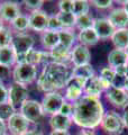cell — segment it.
<instances>
[{"label":"cell","instance_id":"cell-16","mask_svg":"<svg viewBox=\"0 0 128 135\" xmlns=\"http://www.w3.org/2000/svg\"><path fill=\"white\" fill-rule=\"evenodd\" d=\"M111 25L115 27V29L120 28H127L128 26V15L126 10L122 8H115L109 12L108 18Z\"/></svg>","mask_w":128,"mask_h":135},{"label":"cell","instance_id":"cell-39","mask_svg":"<svg viewBox=\"0 0 128 135\" xmlns=\"http://www.w3.org/2000/svg\"><path fill=\"white\" fill-rule=\"evenodd\" d=\"M91 3L97 8H100V9H107V8H110L112 6L111 0H93V1H91Z\"/></svg>","mask_w":128,"mask_h":135},{"label":"cell","instance_id":"cell-7","mask_svg":"<svg viewBox=\"0 0 128 135\" xmlns=\"http://www.w3.org/2000/svg\"><path fill=\"white\" fill-rule=\"evenodd\" d=\"M34 44H35V38L33 35L28 33H19L15 34L12 37L11 46L15 50L17 56H20L34 49Z\"/></svg>","mask_w":128,"mask_h":135},{"label":"cell","instance_id":"cell-9","mask_svg":"<svg viewBox=\"0 0 128 135\" xmlns=\"http://www.w3.org/2000/svg\"><path fill=\"white\" fill-rule=\"evenodd\" d=\"M85 81L78 78L70 77L67 80L66 86H65V94H64V99L69 103H76L83 94V88H84Z\"/></svg>","mask_w":128,"mask_h":135},{"label":"cell","instance_id":"cell-17","mask_svg":"<svg viewBox=\"0 0 128 135\" xmlns=\"http://www.w3.org/2000/svg\"><path fill=\"white\" fill-rule=\"evenodd\" d=\"M102 91H105L104 87L100 82L99 77H92L91 79H89L85 81L84 83V88H83V94L84 96H89V97H95V98H99L100 95L102 94Z\"/></svg>","mask_w":128,"mask_h":135},{"label":"cell","instance_id":"cell-15","mask_svg":"<svg viewBox=\"0 0 128 135\" xmlns=\"http://www.w3.org/2000/svg\"><path fill=\"white\" fill-rule=\"evenodd\" d=\"M93 31L96 32V34L99 37V40H107V38H111V36L115 33V27L111 25V23L109 22L107 18H97L93 22Z\"/></svg>","mask_w":128,"mask_h":135},{"label":"cell","instance_id":"cell-31","mask_svg":"<svg viewBox=\"0 0 128 135\" xmlns=\"http://www.w3.org/2000/svg\"><path fill=\"white\" fill-rule=\"evenodd\" d=\"M89 9H90V5L85 0H73V14L75 17L82 16L85 14H89Z\"/></svg>","mask_w":128,"mask_h":135},{"label":"cell","instance_id":"cell-23","mask_svg":"<svg viewBox=\"0 0 128 135\" xmlns=\"http://www.w3.org/2000/svg\"><path fill=\"white\" fill-rule=\"evenodd\" d=\"M71 77L87 81V80L91 79L92 77H95V70H93V68L90 63L84 65H80V66H74L71 72Z\"/></svg>","mask_w":128,"mask_h":135},{"label":"cell","instance_id":"cell-2","mask_svg":"<svg viewBox=\"0 0 128 135\" xmlns=\"http://www.w3.org/2000/svg\"><path fill=\"white\" fill-rule=\"evenodd\" d=\"M70 77L67 65L51 62L43 66L41 74L37 77V88L45 94L58 91L65 88Z\"/></svg>","mask_w":128,"mask_h":135},{"label":"cell","instance_id":"cell-5","mask_svg":"<svg viewBox=\"0 0 128 135\" xmlns=\"http://www.w3.org/2000/svg\"><path fill=\"white\" fill-rule=\"evenodd\" d=\"M65 101L64 96L60 91H54V92H48L45 94L41 101L43 112L44 115H55L60 112L63 103Z\"/></svg>","mask_w":128,"mask_h":135},{"label":"cell","instance_id":"cell-34","mask_svg":"<svg viewBox=\"0 0 128 135\" xmlns=\"http://www.w3.org/2000/svg\"><path fill=\"white\" fill-rule=\"evenodd\" d=\"M15 113H17V112L10 106L9 104L0 105V119H2L3 122H6V123Z\"/></svg>","mask_w":128,"mask_h":135},{"label":"cell","instance_id":"cell-19","mask_svg":"<svg viewBox=\"0 0 128 135\" xmlns=\"http://www.w3.org/2000/svg\"><path fill=\"white\" fill-rule=\"evenodd\" d=\"M72 118L66 117L62 114H55L50 118V126L52 131H69L72 125Z\"/></svg>","mask_w":128,"mask_h":135},{"label":"cell","instance_id":"cell-41","mask_svg":"<svg viewBox=\"0 0 128 135\" xmlns=\"http://www.w3.org/2000/svg\"><path fill=\"white\" fill-rule=\"evenodd\" d=\"M10 74H11V72H10L9 69L0 65V82L5 81V80H8L10 78Z\"/></svg>","mask_w":128,"mask_h":135},{"label":"cell","instance_id":"cell-38","mask_svg":"<svg viewBox=\"0 0 128 135\" xmlns=\"http://www.w3.org/2000/svg\"><path fill=\"white\" fill-rule=\"evenodd\" d=\"M58 113L62 114V115H64V116L71 118L72 115H73V104L69 103V101H64Z\"/></svg>","mask_w":128,"mask_h":135},{"label":"cell","instance_id":"cell-43","mask_svg":"<svg viewBox=\"0 0 128 135\" xmlns=\"http://www.w3.org/2000/svg\"><path fill=\"white\" fill-rule=\"evenodd\" d=\"M21 135H44V134H43L42 131L37 129V128H31V129H28L26 133H24Z\"/></svg>","mask_w":128,"mask_h":135},{"label":"cell","instance_id":"cell-14","mask_svg":"<svg viewBox=\"0 0 128 135\" xmlns=\"http://www.w3.org/2000/svg\"><path fill=\"white\" fill-rule=\"evenodd\" d=\"M90 60H91V53L87 46L82 44H78L71 50V62L73 63L74 66L89 64Z\"/></svg>","mask_w":128,"mask_h":135},{"label":"cell","instance_id":"cell-49","mask_svg":"<svg viewBox=\"0 0 128 135\" xmlns=\"http://www.w3.org/2000/svg\"><path fill=\"white\" fill-rule=\"evenodd\" d=\"M125 90L128 92V75H127V80H126V86H125Z\"/></svg>","mask_w":128,"mask_h":135},{"label":"cell","instance_id":"cell-12","mask_svg":"<svg viewBox=\"0 0 128 135\" xmlns=\"http://www.w3.org/2000/svg\"><path fill=\"white\" fill-rule=\"evenodd\" d=\"M48 18H50V16L47 15V12L42 10V9L31 12V14L28 15L29 29L35 31V32L44 33L45 31H47Z\"/></svg>","mask_w":128,"mask_h":135},{"label":"cell","instance_id":"cell-37","mask_svg":"<svg viewBox=\"0 0 128 135\" xmlns=\"http://www.w3.org/2000/svg\"><path fill=\"white\" fill-rule=\"evenodd\" d=\"M60 12H71L73 11V0H61L58 1Z\"/></svg>","mask_w":128,"mask_h":135},{"label":"cell","instance_id":"cell-47","mask_svg":"<svg viewBox=\"0 0 128 135\" xmlns=\"http://www.w3.org/2000/svg\"><path fill=\"white\" fill-rule=\"evenodd\" d=\"M124 9L126 10L127 15H128V1H125V2H124Z\"/></svg>","mask_w":128,"mask_h":135},{"label":"cell","instance_id":"cell-32","mask_svg":"<svg viewBox=\"0 0 128 135\" xmlns=\"http://www.w3.org/2000/svg\"><path fill=\"white\" fill-rule=\"evenodd\" d=\"M12 37H14V35H12L10 28L3 27L0 29V49L10 46L12 43Z\"/></svg>","mask_w":128,"mask_h":135},{"label":"cell","instance_id":"cell-42","mask_svg":"<svg viewBox=\"0 0 128 135\" xmlns=\"http://www.w3.org/2000/svg\"><path fill=\"white\" fill-rule=\"evenodd\" d=\"M7 133H8L7 123L3 122L2 119H0V135H6Z\"/></svg>","mask_w":128,"mask_h":135},{"label":"cell","instance_id":"cell-48","mask_svg":"<svg viewBox=\"0 0 128 135\" xmlns=\"http://www.w3.org/2000/svg\"><path fill=\"white\" fill-rule=\"evenodd\" d=\"M3 27H5V22H3V20L0 18V29L3 28Z\"/></svg>","mask_w":128,"mask_h":135},{"label":"cell","instance_id":"cell-40","mask_svg":"<svg viewBox=\"0 0 128 135\" xmlns=\"http://www.w3.org/2000/svg\"><path fill=\"white\" fill-rule=\"evenodd\" d=\"M8 104V89L2 82H0V105Z\"/></svg>","mask_w":128,"mask_h":135},{"label":"cell","instance_id":"cell-28","mask_svg":"<svg viewBox=\"0 0 128 135\" xmlns=\"http://www.w3.org/2000/svg\"><path fill=\"white\" fill-rule=\"evenodd\" d=\"M57 19L61 23L63 29H72L75 27V22H76V17L71 14V12H57L56 14Z\"/></svg>","mask_w":128,"mask_h":135},{"label":"cell","instance_id":"cell-8","mask_svg":"<svg viewBox=\"0 0 128 135\" xmlns=\"http://www.w3.org/2000/svg\"><path fill=\"white\" fill-rule=\"evenodd\" d=\"M19 113L33 124L37 123L44 115L41 103L34 99H28L27 101H25L23 106L19 108Z\"/></svg>","mask_w":128,"mask_h":135},{"label":"cell","instance_id":"cell-45","mask_svg":"<svg viewBox=\"0 0 128 135\" xmlns=\"http://www.w3.org/2000/svg\"><path fill=\"white\" fill-rule=\"evenodd\" d=\"M122 120H124L125 126L128 127V107L125 109V113H124V116H122Z\"/></svg>","mask_w":128,"mask_h":135},{"label":"cell","instance_id":"cell-44","mask_svg":"<svg viewBox=\"0 0 128 135\" xmlns=\"http://www.w3.org/2000/svg\"><path fill=\"white\" fill-rule=\"evenodd\" d=\"M48 135H71L69 131H52Z\"/></svg>","mask_w":128,"mask_h":135},{"label":"cell","instance_id":"cell-33","mask_svg":"<svg viewBox=\"0 0 128 135\" xmlns=\"http://www.w3.org/2000/svg\"><path fill=\"white\" fill-rule=\"evenodd\" d=\"M127 75L128 74H122V73H119V72H116V71H115V77L112 79L111 87L116 88V89H124L125 90Z\"/></svg>","mask_w":128,"mask_h":135},{"label":"cell","instance_id":"cell-10","mask_svg":"<svg viewBox=\"0 0 128 135\" xmlns=\"http://www.w3.org/2000/svg\"><path fill=\"white\" fill-rule=\"evenodd\" d=\"M31 122L25 118L20 113H15L9 119L7 120V128L9 134L12 135H21L31 129Z\"/></svg>","mask_w":128,"mask_h":135},{"label":"cell","instance_id":"cell-26","mask_svg":"<svg viewBox=\"0 0 128 135\" xmlns=\"http://www.w3.org/2000/svg\"><path fill=\"white\" fill-rule=\"evenodd\" d=\"M10 29L11 32L14 31L16 34L19 33H25L26 31L29 29V19H28V15L21 14L18 16L15 20H12L10 23Z\"/></svg>","mask_w":128,"mask_h":135},{"label":"cell","instance_id":"cell-30","mask_svg":"<svg viewBox=\"0 0 128 135\" xmlns=\"http://www.w3.org/2000/svg\"><path fill=\"white\" fill-rule=\"evenodd\" d=\"M93 22H95V18H93L90 14H85V15L76 17L75 27L78 29H80V31H84V29L92 28Z\"/></svg>","mask_w":128,"mask_h":135},{"label":"cell","instance_id":"cell-11","mask_svg":"<svg viewBox=\"0 0 128 135\" xmlns=\"http://www.w3.org/2000/svg\"><path fill=\"white\" fill-rule=\"evenodd\" d=\"M21 15L20 5L16 1H0V18L6 23H11Z\"/></svg>","mask_w":128,"mask_h":135},{"label":"cell","instance_id":"cell-36","mask_svg":"<svg viewBox=\"0 0 128 135\" xmlns=\"http://www.w3.org/2000/svg\"><path fill=\"white\" fill-rule=\"evenodd\" d=\"M62 29H63V27H62L61 23H60V20L57 19L56 15L50 16V18H48V24H47V31L58 33L60 31H62Z\"/></svg>","mask_w":128,"mask_h":135},{"label":"cell","instance_id":"cell-3","mask_svg":"<svg viewBox=\"0 0 128 135\" xmlns=\"http://www.w3.org/2000/svg\"><path fill=\"white\" fill-rule=\"evenodd\" d=\"M11 77L14 83L27 87L28 84L37 80V66L27 64V63H17L12 68Z\"/></svg>","mask_w":128,"mask_h":135},{"label":"cell","instance_id":"cell-18","mask_svg":"<svg viewBox=\"0 0 128 135\" xmlns=\"http://www.w3.org/2000/svg\"><path fill=\"white\" fill-rule=\"evenodd\" d=\"M17 64V54L12 46L0 49V65L10 70V68H14Z\"/></svg>","mask_w":128,"mask_h":135},{"label":"cell","instance_id":"cell-6","mask_svg":"<svg viewBox=\"0 0 128 135\" xmlns=\"http://www.w3.org/2000/svg\"><path fill=\"white\" fill-rule=\"evenodd\" d=\"M29 91L26 86H21V84L14 83L8 89V104L17 110L23 106L25 101H27L29 98Z\"/></svg>","mask_w":128,"mask_h":135},{"label":"cell","instance_id":"cell-35","mask_svg":"<svg viewBox=\"0 0 128 135\" xmlns=\"http://www.w3.org/2000/svg\"><path fill=\"white\" fill-rule=\"evenodd\" d=\"M23 5L27 10H31V12H33L36 10H41L44 5V1L43 0H24Z\"/></svg>","mask_w":128,"mask_h":135},{"label":"cell","instance_id":"cell-24","mask_svg":"<svg viewBox=\"0 0 128 135\" xmlns=\"http://www.w3.org/2000/svg\"><path fill=\"white\" fill-rule=\"evenodd\" d=\"M78 40L80 41V44H82L84 46H93L99 42V37L96 34V32L93 31V28L84 29V31H80L78 35Z\"/></svg>","mask_w":128,"mask_h":135},{"label":"cell","instance_id":"cell-13","mask_svg":"<svg viewBox=\"0 0 128 135\" xmlns=\"http://www.w3.org/2000/svg\"><path fill=\"white\" fill-rule=\"evenodd\" d=\"M106 98L111 105L117 108L128 107V92L124 89H116L110 87L106 90Z\"/></svg>","mask_w":128,"mask_h":135},{"label":"cell","instance_id":"cell-29","mask_svg":"<svg viewBox=\"0 0 128 135\" xmlns=\"http://www.w3.org/2000/svg\"><path fill=\"white\" fill-rule=\"evenodd\" d=\"M114 77H115L114 69H111V68H104V69H101L99 79H100V82L102 84V87H104L105 91L111 87V82H112Z\"/></svg>","mask_w":128,"mask_h":135},{"label":"cell","instance_id":"cell-22","mask_svg":"<svg viewBox=\"0 0 128 135\" xmlns=\"http://www.w3.org/2000/svg\"><path fill=\"white\" fill-rule=\"evenodd\" d=\"M111 41L117 50L125 51L128 47V28L116 29L111 36Z\"/></svg>","mask_w":128,"mask_h":135},{"label":"cell","instance_id":"cell-46","mask_svg":"<svg viewBox=\"0 0 128 135\" xmlns=\"http://www.w3.org/2000/svg\"><path fill=\"white\" fill-rule=\"evenodd\" d=\"M78 135H97V134L95 132H92V131H82Z\"/></svg>","mask_w":128,"mask_h":135},{"label":"cell","instance_id":"cell-21","mask_svg":"<svg viewBox=\"0 0 128 135\" xmlns=\"http://www.w3.org/2000/svg\"><path fill=\"white\" fill-rule=\"evenodd\" d=\"M108 63L111 69H117L119 66L127 65L128 64V57L124 50L115 49L108 54Z\"/></svg>","mask_w":128,"mask_h":135},{"label":"cell","instance_id":"cell-4","mask_svg":"<svg viewBox=\"0 0 128 135\" xmlns=\"http://www.w3.org/2000/svg\"><path fill=\"white\" fill-rule=\"evenodd\" d=\"M100 126L105 132H107L108 134H111V135L121 134L124 128H125L122 117L118 113L112 112V110L105 113Z\"/></svg>","mask_w":128,"mask_h":135},{"label":"cell","instance_id":"cell-50","mask_svg":"<svg viewBox=\"0 0 128 135\" xmlns=\"http://www.w3.org/2000/svg\"><path fill=\"white\" fill-rule=\"evenodd\" d=\"M125 52H126V54H127V57H128V47L125 50Z\"/></svg>","mask_w":128,"mask_h":135},{"label":"cell","instance_id":"cell-51","mask_svg":"<svg viewBox=\"0 0 128 135\" xmlns=\"http://www.w3.org/2000/svg\"><path fill=\"white\" fill-rule=\"evenodd\" d=\"M6 135H12V134H9V133H7V134H6Z\"/></svg>","mask_w":128,"mask_h":135},{"label":"cell","instance_id":"cell-27","mask_svg":"<svg viewBox=\"0 0 128 135\" xmlns=\"http://www.w3.org/2000/svg\"><path fill=\"white\" fill-rule=\"evenodd\" d=\"M58 37H60V44L63 45L64 47L72 50L74 42H75V34L72 29H62L58 32Z\"/></svg>","mask_w":128,"mask_h":135},{"label":"cell","instance_id":"cell-20","mask_svg":"<svg viewBox=\"0 0 128 135\" xmlns=\"http://www.w3.org/2000/svg\"><path fill=\"white\" fill-rule=\"evenodd\" d=\"M52 60L55 63H60V64H65L67 62H71V50L64 47L63 45L58 43L53 50L50 51Z\"/></svg>","mask_w":128,"mask_h":135},{"label":"cell","instance_id":"cell-1","mask_svg":"<svg viewBox=\"0 0 128 135\" xmlns=\"http://www.w3.org/2000/svg\"><path fill=\"white\" fill-rule=\"evenodd\" d=\"M105 115L104 105L99 98L82 96L73 104L72 120L84 129H93L101 124Z\"/></svg>","mask_w":128,"mask_h":135},{"label":"cell","instance_id":"cell-25","mask_svg":"<svg viewBox=\"0 0 128 135\" xmlns=\"http://www.w3.org/2000/svg\"><path fill=\"white\" fill-rule=\"evenodd\" d=\"M41 42H42V45L44 46L47 51L53 50L55 46L58 45V43H60L58 33L51 32V31H45L44 33H42Z\"/></svg>","mask_w":128,"mask_h":135}]
</instances>
